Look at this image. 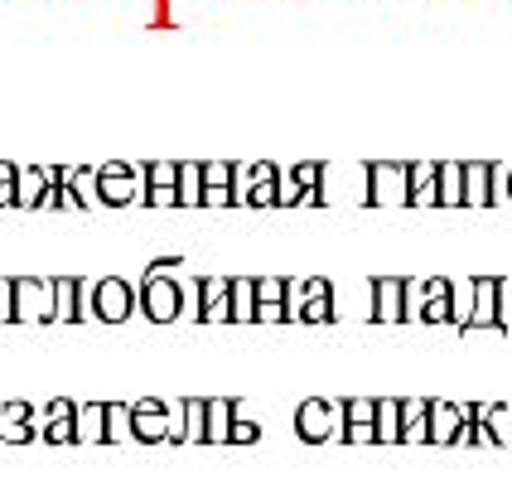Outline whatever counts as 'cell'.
Returning a JSON list of instances; mask_svg holds the SVG:
<instances>
[{"instance_id":"cell-1","label":"cell","mask_w":512,"mask_h":498,"mask_svg":"<svg viewBox=\"0 0 512 498\" xmlns=\"http://www.w3.org/2000/svg\"><path fill=\"white\" fill-rule=\"evenodd\" d=\"M10 320H20V324L58 320V281H44V276H15V281H10Z\"/></svg>"},{"instance_id":"cell-2","label":"cell","mask_w":512,"mask_h":498,"mask_svg":"<svg viewBox=\"0 0 512 498\" xmlns=\"http://www.w3.org/2000/svg\"><path fill=\"white\" fill-rule=\"evenodd\" d=\"M295 436L310 440V445L343 440L348 436V411H343V402H329V397H305V402L295 407Z\"/></svg>"},{"instance_id":"cell-3","label":"cell","mask_w":512,"mask_h":498,"mask_svg":"<svg viewBox=\"0 0 512 498\" xmlns=\"http://www.w3.org/2000/svg\"><path fill=\"white\" fill-rule=\"evenodd\" d=\"M102 175V204L107 208H126L150 194V179H145V165H131V160H107L97 165Z\"/></svg>"},{"instance_id":"cell-4","label":"cell","mask_w":512,"mask_h":498,"mask_svg":"<svg viewBox=\"0 0 512 498\" xmlns=\"http://www.w3.org/2000/svg\"><path fill=\"white\" fill-rule=\"evenodd\" d=\"M136 305H141V291L126 276H97L92 281V320L121 324L126 315H136Z\"/></svg>"},{"instance_id":"cell-5","label":"cell","mask_w":512,"mask_h":498,"mask_svg":"<svg viewBox=\"0 0 512 498\" xmlns=\"http://www.w3.org/2000/svg\"><path fill=\"white\" fill-rule=\"evenodd\" d=\"M368 204H382V208L411 204V165H401V160L368 165Z\"/></svg>"},{"instance_id":"cell-6","label":"cell","mask_w":512,"mask_h":498,"mask_svg":"<svg viewBox=\"0 0 512 498\" xmlns=\"http://www.w3.org/2000/svg\"><path fill=\"white\" fill-rule=\"evenodd\" d=\"M141 315L155 324H170L184 315V286L174 276H145L141 281Z\"/></svg>"},{"instance_id":"cell-7","label":"cell","mask_w":512,"mask_h":498,"mask_svg":"<svg viewBox=\"0 0 512 498\" xmlns=\"http://www.w3.org/2000/svg\"><path fill=\"white\" fill-rule=\"evenodd\" d=\"M479 329H493V334H503L508 324H503V281L498 276H474V320L464 334H479Z\"/></svg>"},{"instance_id":"cell-8","label":"cell","mask_w":512,"mask_h":498,"mask_svg":"<svg viewBox=\"0 0 512 498\" xmlns=\"http://www.w3.org/2000/svg\"><path fill=\"white\" fill-rule=\"evenodd\" d=\"M136 411V440L145 445H155V440H174V416H170V402H160V397H141V402H131Z\"/></svg>"},{"instance_id":"cell-9","label":"cell","mask_w":512,"mask_h":498,"mask_svg":"<svg viewBox=\"0 0 512 498\" xmlns=\"http://www.w3.org/2000/svg\"><path fill=\"white\" fill-rule=\"evenodd\" d=\"M39 431H44V421L34 416L29 402H0V440H5V445H25V440H34Z\"/></svg>"},{"instance_id":"cell-10","label":"cell","mask_w":512,"mask_h":498,"mask_svg":"<svg viewBox=\"0 0 512 498\" xmlns=\"http://www.w3.org/2000/svg\"><path fill=\"white\" fill-rule=\"evenodd\" d=\"M372 320L382 324L406 320V281L401 276H377L372 281Z\"/></svg>"},{"instance_id":"cell-11","label":"cell","mask_w":512,"mask_h":498,"mask_svg":"<svg viewBox=\"0 0 512 498\" xmlns=\"http://www.w3.org/2000/svg\"><path fill=\"white\" fill-rule=\"evenodd\" d=\"M39 440H49V445H73V440H78V402L54 397V402L44 407V431H39Z\"/></svg>"},{"instance_id":"cell-12","label":"cell","mask_w":512,"mask_h":498,"mask_svg":"<svg viewBox=\"0 0 512 498\" xmlns=\"http://www.w3.org/2000/svg\"><path fill=\"white\" fill-rule=\"evenodd\" d=\"M199 320H232V276H203L199 281Z\"/></svg>"},{"instance_id":"cell-13","label":"cell","mask_w":512,"mask_h":498,"mask_svg":"<svg viewBox=\"0 0 512 498\" xmlns=\"http://www.w3.org/2000/svg\"><path fill=\"white\" fill-rule=\"evenodd\" d=\"M459 436H464V407L430 402V445H459Z\"/></svg>"},{"instance_id":"cell-14","label":"cell","mask_w":512,"mask_h":498,"mask_svg":"<svg viewBox=\"0 0 512 498\" xmlns=\"http://www.w3.org/2000/svg\"><path fill=\"white\" fill-rule=\"evenodd\" d=\"M411 204L416 208L440 204V160H416L411 165Z\"/></svg>"},{"instance_id":"cell-15","label":"cell","mask_w":512,"mask_h":498,"mask_svg":"<svg viewBox=\"0 0 512 498\" xmlns=\"http://www.w3.org/2000/svg\"><path fill=\"white\" fill-rule=\"evenodd\" d=\"M464 204H474V208L493 204V165L488 160H469L464 165Z\"/></svg>"},{"instance_id":"cell-16","label":"cell","mask_w":512,"mask_h":498,"mask_svg":"<svg viewBox=\"0 0 512 498\" xmlns=\"http://www.w3.org/2000/svg\"><path fill=\"white\" fill-rule=\"evenodd\" d=\"M237 426V397H213L208 402V445H228Z\"/></svg>"},{"instance_id":"cell-17","label":"cell","mask_w":512,"mask_h":498,"mask_svg":"<svg viewBox=\"0 0 512 498\" xmlns=\"http://www.w3.org/2000/svg\"><path fill=\"white\" fill-rule=\"evenodd\" d=\"M49 170L44 165H20V179H15V189H20V208H39L44 204V194H49Z\"/></svg>"},{"instance_id":"cell-18","label":"cell","mask_w":512,"mask_h":498,"mask_svg":"<svg viewBox=\"0 0 512 498\" xmlns=\"http://www.w3.org/2000/svg\"><path fill=\"white\" fill-rule=\"evenodd\" d=\"M78 440L83 445L107 440V402H78Z\"/></svg>"},{"instance_id":"cell-19","label":"cell","mask_w":512,"mask_h":498,"mask_svg":"<svg viewBox=\"0 0 512 498\" xmlns=\"http://www.w3.org/2000/svg\"><path fill=\"white\" fill-rule=\"evenodd\" d=\"M232 320L237 324L256 320V276H232Z\"/></svg>"},{"instance_id":"cell-20","label":"cell","mask_w":512,"mask_h":498,"mask_svg":"<svg viewBox=\"0 0 512 498\" xmlns=\"http://www.w3.org/2000/svg\"><path fill=\"white\" fill-rule=\"evenodd\" d=\"M73 194H78V204L83 208H102V175H97V165H83V170H73Z\"/></svg>"},{"instance_id":"cell-21","label":"cell","mask_w":512,"mask_h":498,"mask_svg":"<svg viewBox=\"0 0 512 498\" xmlns=\"http://www.w3.org/2000/svg\"><path fill=\"white\" fill-rule=\"evenodd\" d=\"M58 320H83V281L58 276Z\"/></svg>"},{"instance_id":"cell-22","label":"cell","mask_w":512,"mask_h":498,"mask_svg":"<svg viewBox=\"0 0 512 498\" xmlns=\"http://www.w3.org/2000/svg\"><path fill=\"white\" fill-rule=\"evenodd\" d=\"M440 204H464V165L459 160H440Z\"/></svg>"},{"instance_id":"cell-23","label":"cell","mask_w":512,"mask_h":498,"mask_svg":"<svg viewBox=\"0 0 512 498\" xmlns=\"http://www.w3.org/2000/svg\"><path fill=\"white\" fill-rule=\"evenodd\" d=\"M107 440H136V411L126 402H107Z\"/></svg>"},{"instance_id":"cell-24","label":"cell","mask_w":512,"mask_h":498,"mask_svg":"<svg viewBox=\"0 0 512 498\" xmlns=\"http://www.w3.org/2000/svg\"><path fill=\"white\" fill-rule=\"evenodd\" d=\"M377 440L382 445H397L401 440V402H392V397L377 402Z\"/></svg>"},{"instance_id":"cell-25","label":"cell","mask_w":512,"mask_h":498,"mask_svg":"<svg viewBox=\"0 0 512 498\" xmlns=\"http://www.w3.org/2000/svg\"><path fill=\"white\" fill-rule=\"evenodd\" d=\"M237 204H247V208L281 204V179H266V184H252V189H237Z\"/></svg>"},{"instance_id":"cell-26","label":"cell","mask_w":512,"mask_h":498,"mask_svg":"<svg viewBox=\"0 0 512 498\" xmlns=\"http://www.w3.org/2000/svg\"><path fill=\"white\" fill-rule=\"evenodd\" d=\"M184 440H208V402L199 397L184 402Z\"/></svg>"},{"instance_id":"cell-27","label":"cell","mask_w":512,"mask_h":498,"mask_svg":"<svg viewBox=\"0 0 512 498\" xmlns=\"http://www.w3.org/2000/svg\"><path fill=\"white\" fill-rule=\"evenodd\" d=\"M179 175H184V160H155V165H145L150 189H179Z\"/></svg>"},{"instance_id":"cell-28","label":"cell","mask_w":512,"mask_h":498,"mask_svg":"<svg viewBox=\"0 0 512 498\" xmlns=\"http://www.w3.org/2000/svg\"><path fill=\"white\" fill-rule=\"evenodd\" d=\"M290 300V281L281 276H256V310L261 305H285Z\"/></svg>"},{"instance_id":"cell-29","label":"cell","mask_w":512,"mask_h":498,"mask_svg":"<svg viewBox=\"0 0 512 498\" xmlns=\"http://www.w3.org/2000/svg\"><path fill=\"white\" fill-rule=\"evenodd\" d=\"M450 305H455V324L459 329H469V320H474V281H455Z\"/></svg>"},{"instance_id":"cell-30","label":"cell","mask_w":512,"mask_h":498,"mask_svg":"<svg viewBox=\"0 0 512 498\" xmlns=\"http://www.w3.org/2000/svg\"><path fill=\"white\" fill-rule=\"evenodd\" d=\"M377 402H382V397H348V402H343L348 426H377Z\"/></svg>"},{"instance_id":"cell-31","label":"cell","mask_w":512,"mask_h":498,"mask_svg":"<svg viewBox=\"0 0 512 498\" xmlns=\"http://www.w3.org/2000/svg\"><path fill=\"white\" fill-rule=\"evenodd\" d=\"M179 199H184V208L203 204V165H184V175H179Z\"/></svg>"},{"instance_id":"cell-32","label":"cell","mask_w":512,"mask_h":498,"mask_svg":"<svg viewBox=\"0 0 512 498\" xmlns=\"http://www.w3.org/2000/svg\"><path fill=\"white\" fill-rule=\"evenodd\" d=\"M218 184H223V189L237 184V165H232V160H208V165H203V189H218Z\"/></svg>"},{"instance_id":"cell-33","label":"cell","mask_w":512,"mask_h":498,"mask_svg":"<svg viewBox=\"0 0 512 498\" xmlns=\"http://www.w3.org/2000/svg\"><path fill=\"white\" fill-rule=\"evenodd\" d=\"M484 421H488V431H493L498 445H512V407H488Z\"/></svg>"},{"instance_id":"cell-34","label":"cell","mask_w":512,"mask_h":498,"mask_svg":"<svg viewBox=\"0 0 512 498\" xmlns=\"http://www.w3.org/2000/svg\"><path fill=\"white\" fill-rule=\"evenodd\" d=\"M39 208H68V213H78V194H73V184H68V179H63V184H49V194H44V204Z\"/></svg>"},{"instance_id":"cell-35","label":"cell","mask_w":512,"mask_h":498,"mask_svg":"<svg viewBox=\"0 0 512 498\" xmlns=\"http://www.w3.org/2000/svg\"><path fill=\"white\" fill-rule=\"evenodd\" d=\"M416 320H426V324H455V305H450V295H440V300H426Z\"/></svg>"},{"instance_id":"cell-36","label":"cell","mask_w":512,"mask_h":498,"mask_svg":"<svg viewBox=\"0 0 512 498\" xmlns=\"http://www.w3.org/2000/svg\"><path fill=\"white\" fill-rule=\"evenodd\" d=\"M300 320H305V324H324V320H334V300H310V305L300 310Z\"/></svg>"},{"instance_id":"cell-37","label":"cell","mask_w":512,"mask_h":498,"mask_svg":"<svg viewBox=\"0 0 512 498\" xmlns=\"http://www.w3.org/2000/svg\"><path fill=\"white\" fill-rule=\"evenodd\" d=\"M252 440H261V426L247 421V416H237V426H232V445H252Z\"/></svg>"},{"instance_id":"cell-38","label":"cell","mask_w":512,"mask_h":498,"mask_svg":"<svg viewBox=\"0 0 512 498\" xmlns=\"http://www.w3.org/2000/svg\"><path fill=\"white\" fill-rule=\"evenodd\" d=\"M145 204H155V208H174V204H184V199H179V189H150V194H145Z\"/></svg>"},{"instance_id":"cell-39","label":"cell","mask_w":512,"mask_h":498,"mask_svg":"<svg viewBox=\"0 0 512 498\" xmlns=\"http://www.w3.org/2000/svg\"><path fill=\"white\" fill-rule=\"evenodd\" d=\"M256 320L261 324H281V320H290V305H261V310H256Z\"/></svg>"},{"instance_id":"cell-40","label":"cell","mask_w":512,"mask_h":498,"mask_svg":"<svg viewBox=\"0 0 512 498\" xmlns=\"http://www.w3.org/2000/svg\"><path fill=\"white\" fill-rule=\"evenodd\" d=\"M343 440H353V445H372V440H377V426H348V436Z\"/></svg>"},{"instance_id":"cell-41","label":"cell","mask_w":512,"mask_h":498,"mask_svg":"<svg viewBox=\"0 0 512 498\" xmlns=\"http://www.w3.org/2000/svg\"><path fill=\"white\" fill-rule=\"evenodd\" d=\"M0 320H10V281H0Z\"/></svg>"},{"instance_id":"cell-42","label":"cell","mask_w":512,"mask_h":498,"mask_svg":"<svg viewBox=\"0 0 512 498\" xmlns=\"http://www.w3.org/2000/svg\"><path fill=\"white\" fill-rule=\"evenodd\" d=\"M508 204H512V175H508Z\"/></svg>"},{"instance_id":"cell-43","label":"cell","mask_w":512,"mask_h":498,"mask_svg":"<svg viewBox=\"0 0 512 498\" xmlns=\"http://www.w3.org/2000/svg\"><path fill=\"white\" fill-rule=\"evenodd\" d=\"M160 5H165V0H160Z\"/></svg>"}]
</instances>
